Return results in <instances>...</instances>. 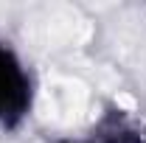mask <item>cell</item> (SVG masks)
Masks as SVG:
<instances>
[{"mask_svg": "<svg viewBox=\"0 0 146 143\" xmlns=\"http://www.w3.org/2000/svg\"><path fill=\"white\" fill-rule=\"evenodd\" d=\"M31 104V79L20 56L0 42V124L9 126L20 121Z\"/></svg>", "mask_w": 146, "mask_h": 143, "instance_id": "6da1fadb", "label": "cell"}]
</instances>
